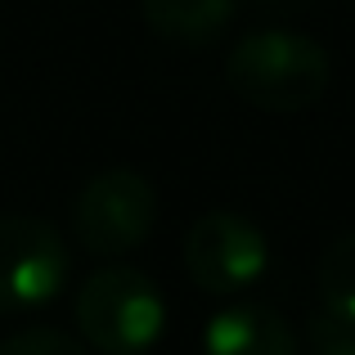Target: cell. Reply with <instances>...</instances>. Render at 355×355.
Listing matches in <instances>:
<instances>
[{
	"mask_svg": "<svg viewBox=\"0 0 355 355\" xmlns=\"http://www.w3.org/2000/svg\"><path fill=\"white\" fill-rule=\"evenodd\" d=\"M148 32L175 45H207L234 23V0H139Z\"/></svg>",
	"mask_w": 355,
	"mask_h": 355,
	"instance_id": "cell-7",
	"label": "cell"
},
{
	"mask_svg": "<svg viewBox=\"0 0 355 355\" xmlns=\"http://www.w3.org/2000/svg\"><path fill=\"white\" fill-rule=\"evenodd\" d=\"M266 261H270L266 234L230 207L202 211L184 234V266H189L193 284L216 297H230L239 288L257 284L266 275Z\"/></svg>",
	"mask_w": 355,
	"mask_h": 355,
	"instance_id": "cell-5",
	"label": "cell"
},
{
	"mask_svg": "<svg viewBox=\"0 0 355 355\" xmlns=\"http://www.w3.org/2000/svg\"><path fill=\"white\" fill-rule=\"evenodd\" d=\"M207 355H297V338L270 306H230L202 333Z\"/></svg>",
	"mask_w": 355,
	"mask_h": 355,
	"instance_id": "cell-6",
	"label": "cell"
},
{
	"mask_svg": "<svg viewBox=\"0 0 355 355\" xmlns=\"http://www.w3.org/2000/svg\"><path fill=\"white\" fill-rule=\"evenodd\" d=\"M68 243L41 216H0V315H23L54 302L68 284Z\"/></svg>",
	"mask_w": 355,
	"mask_h": 355,
	"instance_id": "cell-3",
	"label": "cell"
},
{
	"mask_svg": "<svg viewBox=\"0 0 355 355\" xmlns=\"http://www.w3.org/2000/svg\"><path fill=\"white\" fill-rule=\"evenodd\" d=\"M0 355H90V347L59 329H23L0 342Z\"/></svg>",
	"mask_w": 355,
	"mask_h": 355,
	"instance_id": "cell-9",
	"label": "cell"
},
{
	"mask_svg": "<svg viewBox=\"0 0 355 355\" xmlns=\"http://www.w3.org/2000/svg\"><path fill=\"white\" fill-rule=\"evenodd\" d=\"M320 297L333 320L355 329V230L329 243L320 257Z\"/></svg>",
	"mask_w": 355,
	"mask_h": 355,
	"instance_id": "cell-8",
	"label": "cell"
},
{
	"mask_svg": "<svg viewBox=\"0 0 355 355\" xmlns=\"http://www.w3.org/2000/svg\"><path fill=\"white\" fill-rule=\"evenodd\" d=\"M157 220V193L130 166L99 171L72 207V230L77 243H86L95 257H126L148 239Z\"/></svg>",
	"mask_w": 355,
	"mask_h": 355,
	"instance_id": "cell-4",
	"label": "cell"
},
{
	"mask_svg": "<svg viewBox=\"0 0 355 355\" xmlns=\"http://www.w3.org/2000/svg\"><path fill=\"white\" fill-rule=\"evenodd\" d=\"M77 329L90 351L144 355L166 329V302L144 270L104 266L77 293Z\"/></svg>",
	"mask_w": 355,
	"mask_h": 355,
	"instance_id": "cell-2",
	"label": "cell"
},
{
	"mask_svg": "<svg viewBox=\"0 0 355 355\" xmlns=\"http://www.w3.org/2000/svg\"><path fill=\"white\" fill-rule=\"evenodd\" d=\"M225 81L243 104L261 113H302L329 90V50L302 32L266 27L234 45Z\"/></svg>",
	"mask_w": 355,
	"mask_h": 355,
	"instance_id": "cell-1",
	"label": "cell"
},
{
	"mask_svg": "<svg viewBox=\"0 0 355 355\" xmlns=\"http://www.w3.org/2000/svg\"><path fill=\"white\" fill-rule=\"evenodd\" d=\"M315 355H355V329L351 324H315Z\"/></svg>",
	"mask_w": 355,
	"mask_h": 355,
	"instance_id": "cell-10",
	"label": "cell"
}]
</instances>
